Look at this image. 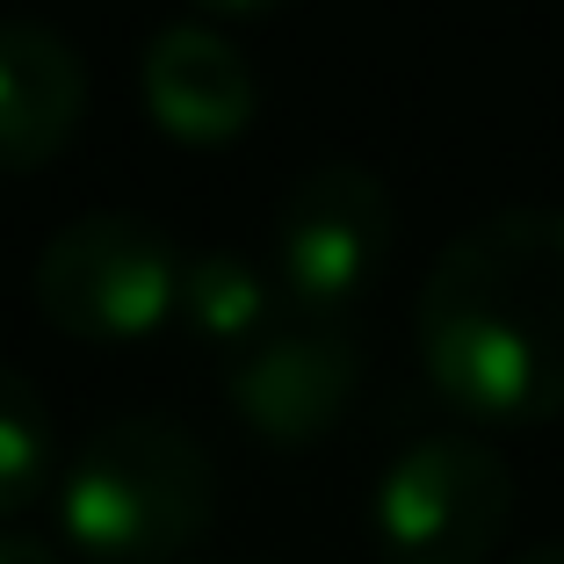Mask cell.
Masks as SVG:
<instances>
[{"mask_svg": "<svg viewBox=\"0 0 564 564\" xmlns=\"http://www.w3.org/2000/svg\"><path fill=\"white\" fill-rule=\"evenodd\" d=\"M434 391L485 427L564 420V210L514 203L434 253L413 304Z\"/></svg>", "mask_w": 564, "mask_h": 564, "instance_id": "cell-1", "label": "cell"}, {"mask_svg": "<svg viewBox=\"0 0 564 564\" xmlns=\"http://www.w3.org/2000/svg\"><path fill=\"white\" fill-rule=\"evenodd\" d=\"M217 521V464L160 413L109 420L58 478V529L87 564H174Z\"/></svg>", "mask_w": 564, "mask_h": 564, "instance_id": "cell-2", "label": "cell"}, {"mask_svg": "<svg viewBox=\"0 0 564 564\" xmlns=\"http://www.w3.org/2000/svg\"><path fill=\"white\" fill-rule=\"evenodd\" d=\"M182 261L166 225L138 210H87L44 239L30 268L36 312L73 340H145L174 318Z\"/></svg>", "mask_w": 564, "mask_h": 564, "instance_id": "cell-3", "label": "cell"}, {"mask_svg": "<svg viewBox=\"0 0 564 564\" xmlns=\"http://www.w3.org/2000/svg\"><path fill=\"white\" fill-rule=\"evenodd\" d=\"M391 247H399V203L362 160L304 166L275 210V282L290 312L318 326H340L377 290Z\"/></svg>", "mask_w": 564, "mask_h": 564, "instance_id": "cell-4", "label": "cell"}, {"mask_svg": "<svg viewBox=\"0 0 564 564\" xmlns=\"http://www.w3.org/2000/svg\"><path fill=\"white\" fill-rule=\"evenodd\" d=\"M514 521V470L478 434H427L377 478L369 535L383 564H485Z\"/></svg>", "mask_w": 564, "mask_h": 564, "instance_id": "cell-5", "label": "cell"}, {"mask_svg": "<svg viewBox=\"0 0 564 564\" xmlns=\"http://www.w3.org/2000/svg\"><path fill=\"white\" fill-rule=\"evenodd\" d=\"M362 383V348L348 326H318V318H290L268 326L253 348L225 362V399H232L239 427L268 448H312L326 442L355 405Z\"/></svg>", "mask_w": 564, "mask_h": 564, "instance_id": "cell-6", "label": "cell"}, {"mask_svg": "<svg viewBox=\"0 0 564 564\" xmlns=\"http://www.w3.org/2000/svg\"><path fill=\"white\" fill-rule=\"evenodd\" d=\"M138 95L174 145H232L261 117L253 58L217 22H160L138 58Z\"/></svg>", "mask_w": 564, "mask_h": 564, "instance_id": "cell-7", "label": "cell"}, {"mask_svg": "<svg viewBox=\"0 0 564 564\" xmlns=\"http://www.w3.org/2000/svg\"><path fill=\"white\" fill-rule=\"evenodd\" d=\"M87 117V58L36 15H0V174L58 160Z\"/></svg>", "mask_w": 564, "mask_h": 564, "instance_id": "cell-8", "label": "cell"}, {"mask_svg": "<svg viewBox=\"0 0 564 564\" xmlns=\"http://www.w3.org/2000/svg\"><path fill=\"white\" fill-rule=\"evenodd\" d=\"M174 312H182V326L196 333V340L239 355V348H253V340L268 333L275 290H268V275L247 261V253L217 247V253L182 261V297H174Z\"/></svg>", "mask_w": 564, "mask_h": 564, "instance_id": "cell-9", "label": "cell"}, {"mask_svg": "<svg viewBox=\"0 0 564 564\" xmlns=\"http://www.w3.org/2000/svg\"><path fill=\"white\" fill-rule=\"evenodd\" d=\"M51 470H58V427L44 391L15 362H0V521L36 507L51 492Z\"/></svg>", "mask_w": 564, "mask_h": 564, "instance_id": "cell-10", "label": "cell"}, {"mask_svg": "<svg viewBox=\"0 0 564 564\" xmlns=\"http://www.w3.org/2000/svg\"><path fill=\"white\" fill-rule=\"evenodd\" d=\"M0 564H58V550L44 535H22V529H0Z\"/></svg>", "mask_w": 564, "mask_h": 564, "instance_id": "cell-11", "label": "cell"}, {"mask_svg": "<svg viewBox=\"0 0 564 564\" xmlns=\"http://www.w3.org/2000/svg\"><path fill=\"white\" fill-rule=\"evenodd\" d=\"M188 8H203V15H268L275 0H188Z\"/></svg>", "mask_w": 564, "mask_h": 564, "instance_id": "cell-12", "label": "cell"}, {"mask_svg": "<svg viewBox=\"0 0 564 564\" xmlns=\"http://www.w3.org/2000/svg\"><path fill=\"white\" fill-rule=\"evenodd\" d=\"M514 564H564V535H557V543H535V550H521Z\"/></svg>", "mask_w": 564, "mask_h": 564, "instance_id": "cell-13", "label": "cell"}]
</instances>
